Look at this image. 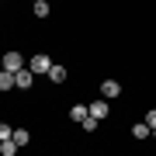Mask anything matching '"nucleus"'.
Wrapping results in <instances>:
<instances>
[{
	"label": "nucleus",
	"mask_w": 156,
	"mask_h": 156,
	"mask_svg": "<svg viewBox=\"0 0 156 156\" xmlns=\"http://www.w3.org/2000/svg\"><path fill=\"white\" fill-rule=\"evenodd\" d=\"M0 62H4V69L17 73V69H24V62H28V59H24L21 52H4V59H0Z\"/></svg>",
	"instance_id": "obj_2"
},
{
	"label": "nucleus",
	"mask_w": 156,
	"mask_h": 156,
	"mask_svg": "<svg viewBox=\"0 0 156 156\" xmlns=\"http://www.w3.org/2000/svg\"><path fill=\"white\" fill-rule=\"evenodd\" d=\"M28 69L35 73V76H49V69H52V59L45 56V52H38V56H31V59H28Z\"/></svg>",
	"instance_id": "obj_1"
},
{
	"label": "nucleus",
	"mask_w": 156,
	"mask_h": 156,
	"mask_svg": "<svg viewBox=\"0 0 156 156\" xmlns=\"http://www.w3.org/2000/svg\"><path fill=\"white\" fill-rule=\"evenodd\" d=\"M149 132H153V128L146 125V122H135V125H132V135H135V139H146Z\"/></svg>",
	"instance_id": "obj_10"
},
{
	"label": "nucleus",
	"mask_w": 156,
	"mask_h": 156,
	"mask_svg": "<svg viewBox=\"0 0 156 156\" xmlns=\"http://www.w3.org/2000/svg\"><path fill=\"white\" fill-rule=\"evenodd\" d=\"M118 94H122V83H118V80H104V83H101V97L111 101V97H118Z\"/></svg>",
	"instance_id": "obj_5"
},
{
	"label": "nucleus",
	"mask_w": 156,
	"mask_h": 156,
	"mask_svg": "<svg viewBox=\"0 0 156 156\" xmlns=\"http://www.w3.org/2000/svg\"><path fill=\"white\" fill-rule=\"evenodd\" d=\"M153 135H156V128H153Z\"/></svg>",
	"instance_id": "obj_16"
},
{
	"label": "nucleus",
	"mask_w": 156,
	"mask_h": 156,
	"mask_svg": "<svg viewBox=\"0 0 156 156\" xmlns=\"http://www.w3.org/2000/svg\"><path fill=\"white\" fill-rule=\"evenodd\" d=\"M17 149H21V146H17L14 139H4V142H0V153H4V156H14Z\"/></svg>",
	"instance_id": "obj_11"
},
{
	"label": "nucleus",
	"mask_w": 156,
	"mask_h": 156,
	"mask_svg": "<svg viewBox=\"0 0 156 156\" xmlns=\"http://www.w3.org/2000/svg\"><path fill=\"white\" fill-rule=\"evenodd\" d=\"M4 139H14V128L7 122H0V142H4Z\"/></svg>",
	"instance_id": "obj_13"
},
{
	"label": "nucleus",
	"mask_w": 156,
	"mask_h": 156,
	"mask_svg": "<svg viewBox=\"0 0 156 156\" xmlns=\"http://www.w3.org/2000/svg\"><path fill=\"white\" fill-rule=\"evenodd\" d=\"M87 111L94 115V118H108V97H97V101H90V104H87Z\"/></svg>",
	"instance_id": "obj_4"
},
{
	"label": "nucleus",
	"mask_w": 156,
	"mask_h": 156,
	"mask_svg": "<svg viewBox=\"0 0 156 156\" xmlns=\"http://www.w3.org/2000/svg\"><path fill=\"white\" fill-rule=\"evenodd\" d=\"M87 115H90V111H87L83 104H73V111H69V118H73V122H83Z\"/></svg>",
	"instance_id": "obj_12"
},
{
	"label": "nucleus",
	"mask_w": 156,
	"mask_h": 156,
	"mask_svg": "<svg viewBox=\"0 0 156 156\" xmlns=\"http://www.w3.org/2000/svg\"><path fill=\"white\" fill-rule=\"evenodd\" d=\"M14 142L17 146H28L31 142V132H28V128H14Z\"/></svg>",
	"instance_id": "obj_8"
},
{
	"label": "nucleus",
	"mask_w": 156,
	"mask_h": 156,
	"mask_svg": "<svg viewBox=\"0 0 156 156\" xmlns=\"http://www.w3.org/2000/svg\"><path fill=\"white\" fill-rule=\"evenodd\" d=\"M49 80H52V83H62V80H66V69L52 62V69H49Z\"/></svg>",
	"instance_id": "obj_9"
},
{
	"label": "nucleus",
	"mask_w": 156,
	"mask_h": 156,
	"mask_svg": "<svg viewBox=\"0 0 156 156\" xmlns=\"http://www.w3.org/2000/svg\"><path fill=\"white\" fill-rule=\"evenodd\" d=\"M31 11H35V17H49L52 7H49V0H35V7H31Z\"/></svg>",
	"instance_id": "obj_7"
},
{
	"label": "nucleus",
	"mask_w": 156,
	"mask_h": 156,
	"mask_svg": "<svg viewBox=\"0 0 156 156\" xmlns=\"http://www.w3.org/2000/svg\"><path fill=\"white\" fill-rule=\"evenodd\" d=\"M146 125H149V128H156V108H153V111H146Z\"/></svg>",
	"instance_id": "obj_15"
},
{
	"label": "nucleus",
	"mask_w": 156,
	"mask_h": 156,
	"mask_svg": "<svg viewBox=\"0 0 156 156\" xmlns=\"http://www.w3.org/2000/svg\"><path fill=\"white\" fill-rule=\"evenodd\" d=\"M97 122H101V118H94V115H87V118H83V122H80V125H83L87 132H94V128H97Z\"/></svg>",
	"instance_id": "obj_14"
},
{
	"label": "nucleus",
	"mask_w": 156,
	"mask_h": 156,
	"mask_svg": "<svg viewBox=\"0 0 156 156\" xmlns=\"http://www.w3.org/2000/svg\"><path fill=\"white\" fill-rule=\"evenodd\" d=\"M14 87H17L14 73H11V69H0V90H14Z\"/></svg>",
	"instance_id": "obj_6"
},
{
	"label": "nucleus",
	"mask_w": 156,
	"mask_h": 156,
	"mask_svg": "<svg viewBox=\"0 0 156 156\" xmlns=\"http://www.w3.org/2000/svg\"><path fill=\"white\" fill-rule=\"evenodd\" d=\"M14 80H17V87H21V90H31V83H35V73L24 66V69H17V73H14Z\"/></svg>",
	"instance_id": "obj_3"
}]
</instances>
